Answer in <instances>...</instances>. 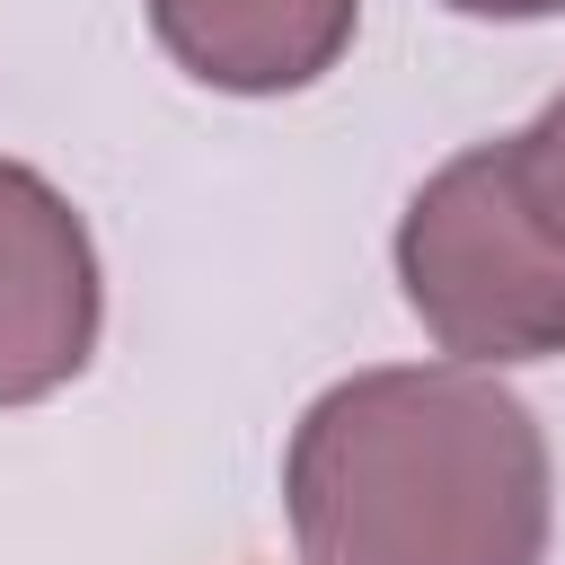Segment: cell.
<instances>
[{
  "label": "cell",
  "mask_w": 565,
  "mask_h": 565,
  "mask_svg": "<svg viewBox=\"0 0 565 565\" xmlns=\"http://www.w3.org/2000/svg\"><path fill=\"white\" fill-rule=\"evenodd\" d=\"M282 512L300 565H547V433L477 362H380L291 424Z\"/></svg>",
  "instance_id": "6da1fadb"
},
{
  "label": "cell",
  "mask_w": 565,
  "mask_h": 565,
  "mask_svg": "<svg viewBox=\"0 0 565 565\" xmlns=\"http://www.w3.org/2000/svg\"><path fill=\"white\" fill-rule=\"evenodd\" d=\"M397 282L450 362L503 371L565 353V212L521 132L441 159L397 221Z\"/></svg>",
  "instance_id": "7a4b0ae2"
},
{
  "label": "cell",
  "mask_w": 565,
  "mask_h": 565,
  "mask_svg": "<svg viewBox=\"0 0 565 565\" xmlns=\"http://www.w3.org/2000/svg\"><path fill=\"white\" fill-rule=\"evenodd\" d=\"M106 282L88 221L53 177L0 159V406H35L71 388L97 353Z\"/></svg>",
  "instance_id": "3957f363"
},
{
  "label": "cell",
  "mask_w": 565,
  "mask_h": 565,
  "mask_svg": "<svg viewBox=\"0 0 565 565\" xmlns=\"http://www.w3.org/2000/svg\"><path fill=\"white\" fill-rule=\"evenodd\" d=\"M159 53L230 97H282L344 62L362 0H141Z\"/></svg>",
  "instance_id": "277c9868"
},
{
  "label": "cell",
  "mask_w": 565,
  "mask_h": 565,
  "mask_svg": "<svg viewBox=\"0 0 565 565\" xmlns=\"http://www.w3.org/2000/svg\"><path fill=\"white\" fill-rule=\"evenodd\" d=\"M521 150H530L539 185H547V194H556V212H565V88L539 106V124H521Z\"/></svg>",
  "instance_id": "5b68a950"
},
{
  "label": "cell",
  "mask_w": 565,
  "mask_h": 565,
  "mask_svg": "<svg viewBox=\"0 0 565 565\" xmlns=\"http://www.w3.org/2000/svg\"><path fill=\"white\" fill-rule=\"evenodd\" d=\"M459 18H565V0H441Z\"/></svg>",
  "instance_id": "8992f818"
}]
</instances>
